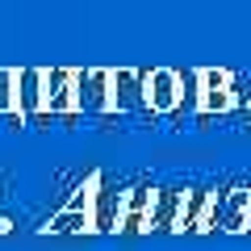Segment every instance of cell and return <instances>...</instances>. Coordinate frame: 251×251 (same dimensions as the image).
<instances>
[{
	"label": "cell",
	"mask_w": 251,
	"mask_h": 251,
	"mask_svg": "<svg viewBox=\"0 0 251 251\" xmlns=\"http://www.w3.org/2000/svg\"><path fill=\"white\" fill-rule=\"evenodd\" d=\"M109 84H113V72H109V67H84V72H72L75 113H84V117L113 113V100H109Z\"/></svg>",
	"instance_id": "cell-1"
},
{
	"label": "cell",
	"mask_w": 251,
	"mask_h": 251,
	"mask_svg": "<svg viewBox=\"0 0 251 251\" xmlns=\"http://www.w3.org/2000/svg\"><path fill=\"white\" fill-rule=\"evenodd\" d=\"M122 201H126V193L105 176V172H97L92 209H88V230H92V234H113L117 222H122Z\"/></svg>",
	"instance_id": "cell-2"
},
{
	"label": "cell",
	"mask_w": 251,
	"mask_h": 251,
	"mask_svg": "<svg viewBox=\"0 0 251 251\" xmlns=\"http://www.w3.org/2000/svg\"><path fill=\"white\" fill-rule=\"evenodd\" d=\"M75 67H42V117H75Z\"/></svg>",
	"instance_id": "cell-3"
},
{
	"label": "cell",
	"mask_w": 251,
	"mask_h": 251,
	"mask_svg": "<svg viewBox=\"0 0 251 251\" xmlns=\"http://www.w3.org/2000/svg\"><path fill=\"white\" fill-rule=\"evenodd\" d=\"M143 92H147V113L151 117H172L176 97H180V75L172 67H151L143 80Z\"/></svg>",
	"instance_id": "cell-4"
},
{
	"label": "cell",
	"mask_w": 251,
	"mask_h": 251,
	"mask_svg": "<svg viewBox=\"0 0 251 251\" xmlns=\"http://www.w3.org/2000/svg\"><path fill=\"white\" fill-rule=\"evenodd\" d=\"M143 80H147V72H134V67H117V72H113V84H109L113 113H147Z\"/></svg>",
	"instance_id": "cell-5"
},
{
	"label": "cell",
	"mask_w": 251,
	"mask_h": 251,
	"mask_svg": "<svg viewBox=\"0 0 251 251\" xmlns=\"http://www.w3.org/2000/svg\"><path fill=\"white\" fill-rule=\"evenodd\" d=\"M42 117V67H17V126Z\"/></svg>",
	"instance_id": "cell-6"
},
{
	"label": "cell",
	"mask_w": 251,
	"mask_h": 251,
	"mask_svg": "<svg viewBox=\"0 0 251 251\" xmlns=\"http://www.w3.org/2000/svg\"><path fill=\"white\" fill-rule=\"evenodd\" d=\"M151 201H155V188H151V184L126 188L122 222H117V230H126V234H143V230H147V218H151Z\"/></svg>",
	"instance_id": "cell-7"
},
{
	"label": "cell",
	"mask_w": 251,
	"mask_h": 251,
	"mask_svg": "<svg viewBox=\"0 0 251 251\" xmlns=\"http://www.w3.org/2000/svg\"><path fill=\"white\" fill-rule=\"evenodd\" d=\"M184 193H188V188H155L147 230H176V218H180V205H184Z\"/></svg>",
	"instance_id": "cell-8"
},
{
	"label": "cell",
	"mask_w": 251,
	"mask_h": 251,
	"mask_svg": "<svg viewBox=\"0 0 251 251\" xmlns=\"http://www.w3.org/2000/svg\"><path fill=\"white\" fill-rule=\"evenodd\" d=\"M247 209H251V188H243V184L226 188V205H222V218H218V230L243 234L247 230Z\"/></svg>",
	"instance_id": "cell-9"
},
{
	"label": "cell",
	"mask_w": 251,
	"mask_h": 251,
	"mask_svg": "<svg viewBox=\"0 0 251 251\" xmlns=\"http://www.w3.org/2000/svg\"><path fill=\"white\" fill-rule=\"evenodd\" d=\"M180 75V97H176V113L172 117H193L201 105V67H184Z\"/></svg>",
	"instance_id": "cell-10"
},
{
	"label": "cell",
	"mask_w": 251,
	"mask_h": 251,
	"mask_svg": "<svg viewBox=\"0 0 251 251\" xmlns=\"http://www.w3.org/2000/svg\"><path fill=\"white\" fill-rule=\"evenodd\" d=\"M209 193H214V188H188L184 193V205H180V218H176L180 234L201 226V218H205V209H209Z\"/></svg>",
	"instance_id": "cell-11"
},
{
	"label": "cell",
	"mask_w": 251,
	"mask_h": 251,
	"mask_svg": "<svg viewBox=\"0 0 251 251\" xmlns=\"http://www.w3.org/2000/svg\"><path fill=\"white\" fill-rule=\"evenodd\" d=\"M42 234H84L88 230V214H75V209H59V214H50L42 226H38Z\"/></svg>",
	"instance_id": "cell-12"
},
{
	"label": "cell",
	"mask_w": 251,
	"mask_h": 251,
	"mask_svg": "<svg viewBox=\"0 0 251 251\" xmlns=\"http://www.w3.org/2000/svg\"><path fill=\"white\" fill-rule=\"evenodd\" d=\"M0 117H17V72L0 67Z\"/></svg>",
	"instance_id": "cell-13"
},
{
	"label": "cell",
	"mask_w": 251,
	"mask_h": 251,
	"mask_svg": "<svg viewBox=\"0 0 251 251\" xmlns=\"http://www.w3.org/2000/svg\"><path fill=\"white\" fill-rule=\"evenodd\" d=\"M247 230H251V209H247Z\"/></svg>",
	"instance_id": "cell-14"
}]
</instances>
